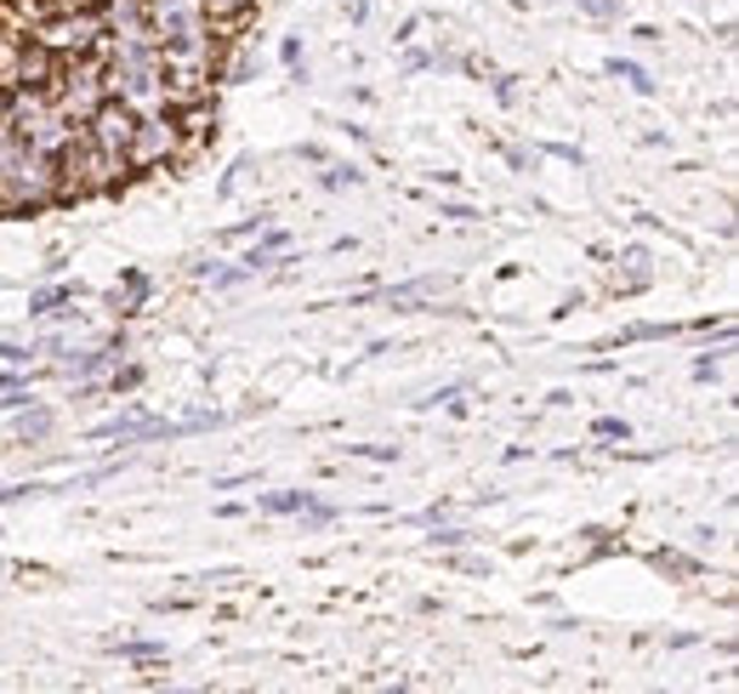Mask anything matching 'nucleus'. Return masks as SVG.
I'll return each instance as SVG.
<instances>
[{"mask_svg": "<svg viewBox=\"0 0 739 694\" xmlns=\"http://www.w3.org/2000/svg\"><path fill=\"white\" fill-rule=\"evenodd\" d=\"M324 183H330V188H342V183L353 188V183H359V172H353V165H330V172H324Z\"/></svg>", "mask_w": 739, "mask_h": 694, "instance_id": "nucleus-16", "label": "nucleus"}, {"mask_svg": "<svg viewBox=\"0 0 739 694\" xmlns=\"http://www.w3.org/2000/svg\"><path fill=\"white\" fill-rule=\"evenodd\" d=\"M439 290H444L439 279H410V285H393V290H387V308L410 313V302H421V296H439Z\"/></svg>", "mask_w": 739, "mask_h": 694, "instance_id": "nucleus-8", "label": "nucleus"}, {"mask_svg": "<svg viewBox=\"0 0 739 694\" xmlns=\"http://www.w3.org/2000/svg\"><path fill=\"white\" fill-rule=\"evenodd\" d=\"M0 125H7V86H0Z\"/></svg>", "mask_w": 739, "mask_h": 694, "instance_id": "nucleus-21", "label": "nucleus"}, {"mask_svg": "<svg viewBox=\"0 0 739 694\" xmlns=\"http://www.w3.org/2000/svg\"><path fill=\"white\" fill-rule=\"evenodd\" d=\"M103 12L97 7H75V12H46L41 23H29V35L23 41H35V46H46L52 57H86V52H97L103 46Z\"/></svg>", "mask_w": 739, "mask_h": 694, "instance_id": "nucleus-3", "label": "nucleus"}, {"mask_svg": "<svg viewBox=\"0 0 739 694\" xmlns=\"http://www.w3.org/2000/svg\"><path fill=\"white\" fill-rule=\"evenodd\" d=\"M52 12H75V7H97V0H46Z\"/></svg>", "mask_w": 739, "mask_h": 694, "instance_id": "nucleus-20", "label": "nucleus"}, {"mask_svg": "<svg viewBox=\"0 0 739 694\" xmlns=\"http://www.w3.org/2000/svg\"><path fill=\"white\" fill-rule=\"evenodd\" d=\"M439 217H455V222H478L473 206H439Z\"/></svg>", "mask_w": 739, "mask_h": 694, "instance_id": "nucleus-18", "label": "nucleus"}, {"mask_svg": "<svg viewBox=\"0 0 739 694\" xmlns=\"http://www.w3.org/2000/svg\"><path fill=\"white\" fill-rule=\"evenodd\" d=\"M251 12H256V0H206V23L222 29V35H233Z\"/></svg>", "mask_w": 739, "mask_h": 694, "instance_id": "nucleus-7", "label": "nucleus"}, {"mask_svg": "<svg viewBox=\"0 0 739 694\" xmlns=\"http://www.w3.org/2000/svg\"><path fill=\"white\" fill-rule=\"evenodd\" d=\"M46 206H57V159L18 143L12 159L0 165V217H23Z\"/></svg>", "mask_w": 739, "mask_h": 694, "instance_id": "nucleus-2", "label": "nucleus"}, {"mask_svg": "<svg viewBox=\"0 0 739 694\" xmlns=\"http://www.w3.org/2000/svg\"><path fill=\"white\" fill-rule=\"evenodd\" d=\"M473 530H432V547H466Z\"/></svg>", "mask_w": 739, "mask_h": 694, "instance_id": "nucleus-15", "label": "nucleus"}, {"mask_svg": "<svg viewBox=\"0 0 739 694\" xmlns=\"http://www.w3.org/2000/svg\"><path fill=\"white\" fill-rule=\"evenodd\" d=\"M120 353H125V342H109V348H91V353H69L63 359V376H75V382H97V376H109L114 365H120Z\"/></svg>", "mask_w": 739, "mask_h": 694, "instance_id": "nucleus-6", "label": "nucleus"}, {"mask_svg": "<svg viewBox=\"0 0 739 694\" xmlns=\"http://www.w3.org/2000/svg\"><path fill=\"white\" fill-rule=\"evenodd\" d=\"M63 302H75V285H52V290H35L29 296V313H52Z\"/></svg>", "mask_w": 739, "mask_h": 694, "instance_id": "nucleus-9", "label": "nucleus"}, {"mask_svg": "<svg viewBox=\"0 0 739 694\" xmlns=\"http://www.w3.org/2000/svg\"><path fill=\"white\" fill-rule=\"evenodd\" d=\"M131 177V165L103 154L86 131H75V143L57 154V206H80V200H103Z\"/></svg>", "mask_w": 739, "mask_h": 694, "instance_id": "nucleus-1", "label": "nucleus"}, {"mask_svg": "<svg viewBox=\"0 0 739 694\" xmlns=\"http://www.w3.org/2000/svg\"><path fill=\"white\" fill-rule=\"evenodd\" d=\"M353 455H370V461H398V450H387V444H348Z\"/></svg>", "mask_w": 739, "mask_h": 694, "instance_id": "nucleus-17", "label": "nucleus"}, {"mask_svg": "<svg viewBox=\"0 0 739 694\" xmlns=\"http://www.w3.org/2000/svg\"><path fill=\"white\" fill-rule=\"evenodd\" d=\"M35 495H57L52 484H12V489H0V507H18V502H35Z\"/></svg>", "mask_w": 739, "mask_h": 694, "instance_id": "nucleus-11", "label": "nucleus"}, {"mask_svg": "<svg viewBox=\"0 0 739 694\" xmlns=\"http://www.w3.org/2000/svg\"><path fill=\"white\" fill-rule=\"evenodd\" d=\"M592 433H597V439H620V444H626V439H631V427H626L620 416H597V421H592Z\"/></svg>", "mask_w": 739, "mask_h": 694, "instance_id": "nucleus-12", "label": "nucleus"}, {"mask_svg": "<svg viewBox=\"0 0 739 694\" xmlns=\"http://www.w3.org/2000/svg\"><path fill=\"white\" fill-rule=\"evenodd\" d=\"M46 433H52V416H46V410H29V416H18V439H23V444H41Z\"/></svg>", "mask_w": 739, "mask_h": 694, "instance_id": "nucleus-10", "label": "nucleus"}, {"mask_svg": "<svg viewBox=\"0 0 739 694\" xmlns=\"http://www.w3.org/2000/svg\"><path fill=\"white\" fill-rule=\"evenodd\" d=\"M12 387H29L23 371H0V393H12Z\"/></svg>", "mask_w": 739, "mask_h": 694, "instance_id": "nucleus-19", "label": "nucleus"}, {"mask_svg": "<svg viewBox=\"0 0 739 694\" xmlns=\"http://www.w3.org/2000/svg\"><path fill=\"white\" fill-rule=\"evenodd\" d=\"M131 125H137V114H131L120 97H103L86 120H80V131L103 148V154H114V159H125V143H131Z\"/></svg>", "mask_w": 739, "mask_h": 694, "instance_id": "nucleus-5", "label": "nucleus"}, {"mask_svg": "<svg viewBox=\"0 0 739 694\" xmlns=\"http://www.w3.org/2000/svg\"><path fill=\"white\" fill-rule=\"evenodd\" d=\"M120 654H125V660H159L165 649H159V643H120Z\"/></svg>", "mask_w": 739, "mask_h": 694, "instance_id": "nucleus-14", "label": "nucleus"}, {"mask_svg": "<svg viewBox=\"0 0 739 694\" xmlns=\"http://www.w3.org/2000/svg\"><path fill=\"white\" fill-rule=\"evenodd\" d=\"M177 159H188V154H183V131H177L172 109H159V114H137V125H131V143H125V165H131V177L159 172V165H177Z\"/></svg>", "mask_w": 739, "mask_h": 694, "instance_id": "nucleus-4", "label": "nucleus"}, {"mask_svg": "<svg viewBox=\"0 0 739 694\" xmlns=\"http://www.w3.org/2000/svg\"><path fill=\"white\" fill-rule=\"evenodd\" d=\"M609 69H615V75H620V80H631V86H637V91H654V80H649V75H643V69H637V63H620V57H615V63H609Z\"/></svg>", "mask_w": 739, "mask_h": 694, "instance_id": "nucleus-13", "label": "nucleus"}]
</instances>
